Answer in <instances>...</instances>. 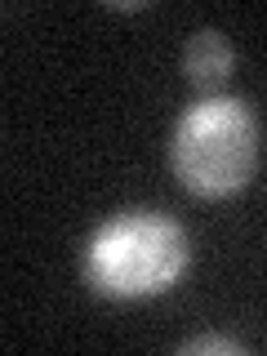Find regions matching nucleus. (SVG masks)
<instances>
[{
  "mask_svg": "<svg viewBox=\"0 0 267 356\" xmlns=\"http://www.w3.org/2000/svg\"><path fill=\"white\" fill-rule=\"evenodd\" d=\"M192 241L161 209H120L85 245V285L116 303H143L183 281Z\"/></svg>",
  "mask_w": 267,
  "mask_h": 356,
  "instance_id": "f257e3e1",
  "label": "nucleus"
},
{
  "mask_svg": "<svg viewBox=\"0 0 267 356\" xmlns=\"http://www.w3.org/2000/svg\"><path fill=\"white\" fill-rule=\"evenodd\" d=\"M170 165L183 192L200 200H227L250 187L259 170V120L245 98L214 94L178 116Z\"/></svg>",
  "mask_w": 267,
  "mask_h": 356,
  "instance_id": "f03ea898",
  "label": "nucleus"
},
{
  "mask_svg": "<svg viewBox=\"0 0 267 356\" xmlns=\"http://www.w3.org/2000/svg\"><path fill=\"white\" fill-rule=\"evenodd\" d=\"M232 72H236V49H232V40L222 36L218 27H200V31L187 36V44H183V76L196 89H205V94L214 98V94H222V85L232 81Z\"/></svg>",
  "mask_w": 267,
  "mask_h": 356,
  "instance_id": "7ed1b4c3",
  "label": "nucleus"
},
{
  "mask_svg": "<svg viewBox=\"0 0 267 356\" xmlns=\"http://www.w3.org/2000/svg\"><path fill=\"white\" fill-rule=\"evenodd\" d=\"M178 352L183 356H241L245 343L232 339V334H196V339H187Z\"/></svg>",
  "mask_w": 267,
  "mask_h": 356,
  "instance_id": "20e7f679",
  "label": "nucleus"
},
{
  "mask_svg": "<svg viewBox=\"0 0 267 356\" xmlns=\"http://www.w3.org/2000/svg\"><path fill=\"white\" fill-rule=\"evenodd\" d=\"M107 9L111 14H138V9H147L143 0H107Z\"/></svg>",
  "mask_w": 267,
  "mask_h": 356,
  "instance_id": "39448f33",
  "label": "nucleus"
}]
</instances>
